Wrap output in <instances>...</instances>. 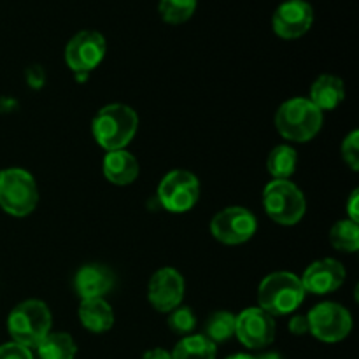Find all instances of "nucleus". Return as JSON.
Listing matches in <instances>:
<instances>
[{
  "label": "nucleus",
  "instance_id": "obj_1",
  "mask_svg": "<svg viewBox=\"0 0 359 359\" xmlns=\"http://www.w3.org/2000/svg\"><path fill=\"white\" fill-rule=\"evenodd\" d=\"M139 116L125 104H111L102 107L91 123L93 137L105 151L125 149L135 137Z\"/></svg>",
  "mask_w": 359,
  "mask_h": 359
},
{
  "label": "nucleus",
  "instance_id": "obj_2",
  "mask_svg": "<svg viewBox=\"0 0 359 359\" xmlns=\"http://www.w3.org/2000/svg\"><path fill=\"white\" fill-rule=\"evenodd\" d=\"M53 316L48 305L41 300H27L11 311L7 318V332L13 342L35 349L51 332Z\"/></svg>",
  "mask_w": 359,
  "mask_h": 359
},
{
  "label": "nucleus",
  "instance_id": "obj_3",
  "mask_svg": "<svg viewBox=\"0 0 359 359\" xmlns=\"http://www.w3.org/2000/svg\"><path fill=\"white\" fill-rule=\"evenodd\" d=\"M323 126V112L309 98L286 100L276 114V128L291 142H309Z\"/></svg>",
  "mask_w": 359,
  "mask_h": 359
},
{
  "label": "nucleus",
  "instance_id": "obj_4",
  "mask_svg": "<svg viewBox=\"0 0 359 359\" xmlns=\"http://www.w3.org/2000/svg\"><path fill=\"white\" fill-rule=\"evenodd\" d=\"M305 298L300 277L291 272H273L258 287V307L270 316H286L297 311Z\"/></svg>",
  "mask_w": 359,
  "mask_h": 359
},
{
  "label": "nucleus",
  "instance_id": "obj_5",
  "mask_svg": "<svg viewBox=\"0 0 359 359\" xmlns=\"http://www.w3.org/2000/svg\"><path fill=\"white\" fill-rule=\"evenodd\" d=\"M263 207L272 221L283 226H293L305 216L307 200L290 179H273L263 189Z\"/></svg>",
  "mask_w": 359,
  "mask_h": 359
},
{
  "label": "nucleus",
  "instance_id": "obj_6",
  "mask_svg": "<svg viewBox=\"0 0 359 359\" xmlns=\"http://www.w3.org/2000/svg\"><path fill=\"white\" fill-rule=\"evenodd\" d=\"M39 202V189L30 172L7 168L0 172V207L11 216L23 217L34 212Z\"/></svg>",
  "mask_w": 359,
  "mask_h": 359
},
{
  "label": "nucleus",
  "instance_id": "obj_7",
  "mask_svg": "<svg viewBox=\"0 0 359 359\" xmlns=\"http://www.w3.org/2000/svg\"><path fill=\"white\" fill-rule=\"evenodd\" d=\"M309 333L326 344L347 339L353 330V318L346 307L335 302H323L307 314Z\"/></svg>",
  "mask_w": 359,
  "mask_h": 359
},
{
  "label": "nucleus",
  "instance_id": "obj_8",
  "mask_svg": "<svg viewBox=\"0 0 359 359\" xmlns=\"http://www.w3.org/2000/svg\"><path fill=\"white\" fill-rule=\"evenodd\" d=\"M200 198V182L195 174L188 170H172L161 179L158 186V200L174 214L191 210Z\"/></svg>",
  "mask_w": 359,
  "mask_h": 359
},
{
  "label": "nucleus",
  "instance_id": "obj_9",
  "mask_svg": "<svg viewBox=\"0 0 359 359\" xmlns=\"http://www.w3.org/2000/svg\"><path fill=\"white\" fill-rule=\"evenodd\" d=\"M258 230V221L244 207H226L210 221V233L226 245H238L251 241Z\"/></svg>",
  "mask_w": 359,
  "mask_h": 359
},
{
  "label": "nucleus",
  "instance_id": "obj_10",
  "mask_svg": "<svg viewBox=\"0 0 359 359\" xmlns=\"http://www.w3.org/2000/svg\"><path fill=\"white\" fill-rule=\"evenodd\" d=\"M107 44L100 32L83 30L74 35L65 48V62L74 74H90L104 60Z\"/></svg>",
  "mask_w": 359,
  "mask_h": 359
},
{
  "label": "nucleus",
  "instance_id": "obj_11",
  "mask_svg": "<svg viewBox=\"0 0 359 359\" xmlns=\"http://www.w3.org/2000/svg\"><path fill=\"white\" fill-rule=\"evenodd\" d=\"M235 337L248 349H263L276 339L273 316L259 307H251L235 316Z\"/></svg>",
  "mask_w": 359,
  "mask_h": 359
},
{
  "label": "nucleus",
  "instance_id": "obj_12",
  "mask_svg": "<svg viewBox=\"0 0 359 359\" xmlns=\"http://www.w3.org/2000/svg\"><path fill=\"white\" fill-rule=\"evenodd\" d=\"M314 21L312 6L305 0H286L276 9L272 28L280 39L293 41L307 34Z\"/></svg>",
  "mask_w": 359,
  "mask_h": 359
},
{
  "label": "nucleus",
  "instance_id": "obj_13",
  "mask_svg": "<svg viewBox=\"0 0 359 359\" xmlns=\"http://www.w3.org/2000/svg\"><path fill=\"white\" fill-rule=\"evenodd\" d=\"M147 298L158 312H172L184 298V279L177 270L160 269L151 277Z\"/></svg>",
  "mask_w": 359,
  "mask_h": 359
},
{
  "label": "nucleus",
  "instance_id": "obj_14",
  "mask_svg": "<svg viewBox=\"0 0 359 359\" xmlns=\"http://www.w3.org/2000/svg\"><path fill=\"white\" fill-rule=\"evenodd\" d=\"M300 280L304 284L305 293L328 294L342 286L344 280H346V269L337 259H319L305 270Z\"/></svg>",
  "mask_w": 359,
  "mask_h": 359
},
{
  "label": "nucleus",
  "instance_id": "obj_15",
  "mask_svg": "<svg viewBox=\"0 0 359 359\" xmlns=\"http://www.w3.org/2000/svg\"><path fill=\"white\" fill-rule=\"evenodd\" d=\"M114 286V273L100 263H88L77 270L74 277V287L81 300L104 298Z\"/></svg>",
  "mask_w": 359,
  "mask_h": 359
},
{
  "label": "nucleus",
  "instance_id": "obj_16",
  "mask_svg": "<svg viewBox=\"0 0 359 359\" xmlns=\"http://www.w3.org/2000/svg\"><path fill=\"white\" fill-rule=\"evenodd\" d=\"M104 175L116 186H128L139 177V161L125 149L109 151L104 158Z\"/></svg>",
  "mask_w": 359,
  "mask_h": 359
},
{
  "label": "nucleus",
  "instance_id": "obj_17",
  "mask_svg": "<svg viewBox=\"0 0 359 359\" xmlns=\"http://www.w3.org/2000/svg\"><path fill=\"white\" fill-rule=\"evenodd\" d=\"M346 98V88L340 77L332 74H323L312 83L311 98L309 100L319 109V111H333L339 107Z\"/></svg>",
  "mask_w": 359,
  "mask_h": 359
},
{
  "label": "nucleus",
  "instance_id": "obj_18",
  "mask_svg": "<svg viewBox=\"0 0 359 359\" xmlns=\"http://www.w3.org/2000/svg\"><path fill=\"white\" fill-rule=\"evenodd\" d=\"M79 321L88 332L104 333L114 325V312L104 298L83 300L79 305Z\"/></svg>",
  "mask_w": 359,
  "mask_h": 359
},
{
  "label": "nucleus",
  "instance_id": "obj_19",
  "mask_svg": "<svg viewBox=\"0 0 359 359\" xmlns=\"http://www.w3.org/2000/svg\"><path fill=\"white\" fill-rule=\"evenodd\" d=\"M35 349L39 359H74L77 354V346L72 337L62 332H49Z\"/></svg>",
  "mask_w": 359,
  "mask_h": 359
},
{
  "label": "nucleus",
  "instance_id": "obj_20",
  "mask_svg": "<svg viewBox=\"0 0 359 359\" xmlns=\"http://www.w3.org/2000/svg\"><path fill=\"white\" fill-rule=\"evenodd\" d=\"M172 359H216V344L205 335H188L177 342L172 351Z\"/></svg>",
  "mask_w": 359,
  "mask_h": 359
},
{
  "label": "nucleus",
  "instance_id": "obj_21",
  "mask_svg": "<svg viewBox=\"0 0 359 359\" xmlns=\"http://www.w3.org/2000/svg\"><path fill=\"white\" fill-rule=\"evenodd\" d=\"M297 151L290 146H277L266 158V168L273 179H290L297 170Z\"/></svg>",
  "mask_w": 359,
  "mask_h": 359
},
{
  "label": "nucleus",
  "instance_id": "obj_22",
  "mask_svg": "<svg viewBox=\"0 0 359 359\" xmlns=\"http://www.w3.org/2000/svg\"><path fill=\"white\" fill-rule=\"evenodd\" d=\"M330 242L344 252H356L359 249V226L351 219H342L330 230Z\"/></svg>",
  "mask_w": 359,
  "mask_h": 359
},
{
  "label": "nucleus",
  "instance_id": "obj_23",
  "mask_svg": "<svg viewBox=\"0 0 359 359\" xmlns=\"http://www.w3.org/2000/svg\"><path fill=\"white\" fill-rule=\"evenodd\" d=\"M235 335V316L226 311L214 312L205 325V337L217 344H223Z\"/></svg>",
  "mask_w": 359,
  "mask_h": 359
},
{
  "label": "nucleus",
  "instance_id": "obj_24",
  "mask_svg": "<svg viewBox=\"0 0 359 359\" xmlns=\"http://www.w3.org/2000/svg\"><path fill=\"white\" fill-rule=\"evenodd\" d=\"M160 16L172 25H181L188 21L196 11V0H160Z\"/></svg>",
  "mask_w": 359,
  "mask_h": 359
},
{
  "label": "nucleus",
  "instance_id": "obj_25",
  "mask_svg": "<svg viewBox=\"0 0 359 359\" xmlns=\"http://www.w3.org/2000/svg\"><path fill=\"white\" fill-rule=\"evenodd\" d=\"M168 326L174 333H179V335H188L195 330L196 326V318L193 314L191 309L181 307L179 305L177 309L170 312V318H168Z\"/></svg>",
  "mask_w": 359,
  "mask_h": 359
},
{
  "label": "nucleus",
  "instance_id": "obj_26",
  "mask_svg": "<svg viewBox=\"0 0 359 359\" xmlns=\"http://www.w3.org/2000/svg\"><path fill=\"white\" fill-rule=\"evenodd\" d=\"M342 158L354 172L359 168V132L354 130L342 142Z\"/></svg>",
  "mask_w": 359,
  "mask_h": 359
},
{
  "label": "nucleus",
  "instance_id": "obj_27",
  "mask_svg": "<svg viewBox=\"0 0 359 359\" xmlns=\"http://www.w3.org/2000/svg\"><path fill=\"white\" fill-rule=\"evenodd\" d=\"M0 359H34V354L28 347L16 342H7L0 346Z\"/></svg>",
  "mask_w": 359,
  "mask_h": 359
},
{
  "label": "nucleus",
  "instance_id": "obj_28",
  "mask_svg": "<svg viewBox=\"0 0 359 359\" xmlns=\"http://www.w3.org/2000/svg\"><path fill=\"white\" fill-rule=\"evenodd\" d=\"M27 83H28V86L34 88V90H39V88L44 86V83H46L44 69L39 65L30 67V69L27 70Z\"/></svg>",
  "mask_w": 359,
  "mask_h": 359
},
{
  "label": "nucleus",
  "instance_id": "obj_29",
  "mask_svg": "<svg viewBox=\"0 0 359 359\" xmlns=\"http://www.w3.org/2000/svg\"><path fill=\"white\" fill-rule=\"evenodd\" d=\"M287 328H290V332L297 337L307 335L309 333L307 316H294V318L290 321V325H287Z\"/></svg>",
  "mask_w": 359,
  "mask_h": 359
},
{
  "label": "nucleus",
  "instance_id": "obj_30",
  "mask_svg": "<svg viewBox=\"0 0 359 359\" xmlns=\"http://www.w3.org/2000/svg\"><path fill=\"white\" fill-rule=\"evenodd\" d=\"M358 200H359V191L358 189H354L353 195H351V198L347 200V214H349V219L354 221V223H358Z\"/></svg>",
  "mask_w": 359,
  "mask_h": 359
},
{
  "label": "nucleus",
  "instance_id": "obj_31",
  "mask_svg": "<svg viewBox=\"0 0 359 359\" xmlns=\"http://www.w3.org/2000/svg\"><path fill=\"white\" fill-rule=\"evenodd\" d=\"M142 359H172V354L168 353V351L156 347V349L147 351V353L142 356Z\"/></svg>",
  "mask_w": 359,
  "mask_h": 359
},
{
  "label": "nucleus",
  "instance_id": "obj_32",
  "mask_svg": "<svg viewBox=\"0 0 359 359\" xmlns=\"http://www.w3.org/2000/svg\"><path fill=\"white\" fill-rule=\"evenodd\" d=\"M16 107V102L11 100V98H0V112H11Z\"/></svg>",
  "mask_w": 359,
  "mask_h": 359
},
{
  "label": "nucleus",
  "instance_id": "obj_33",
  "mask_svg": "<svg viewBox=\"0 0 359 359\" xmlns=\"http://www.w3.org/2000/svg\"><path fill=\"white\" fill-rule=\"evenodd\" d=\"M256 359H284V358L280 356L279 353H265V354H262V356H258Z\"/></svg>",
  "mask_w": 359,
  "mask_h": 359
},
{
  "label": "nucleus",
  "instance_id": "obj_34",
  "mask_svg": "<svg viewBox=\"0 0 359 359\" xmlns=\"http://www.w3.org/2000/svg\"><path fill=\"white\" fill-rule=\"evenodd\" d=\"M226 359H256L255 356H249V354H233V356H228Z\"/></svg>",
  "mask_w": 359,
  "mask_h": 359
},
{
  "label": "nucleus",
  "instance_id": "obj_35",
  "mask_svg": "<svg viewBox=\"0 0 359 359\" xmlns=\"http://www.w3.org/2000/svg\"><path fill=\"white\" fill-rule=\"evenodd\" d=\"M88 77H90V74H84V72L76 74V81H77V83H84V81H86Z\"/></svg>",
  "mask_w": 359,
  "mask_h": 359
},
{
  "label": "nucleus",
  "instance_id": "obj_36",
  "mask_svg": "<svg viewBox=\"0 0 359 359\" xmlns=\"http://www.w3.org/2000/svg\"><path fill=\"white\" fill-rule=\"evenodd\" d=\"M34 359H39V358H34Z\"/></svg>",
  "mask_w": 359,
  "mask_h": 359
}]
</instances>
